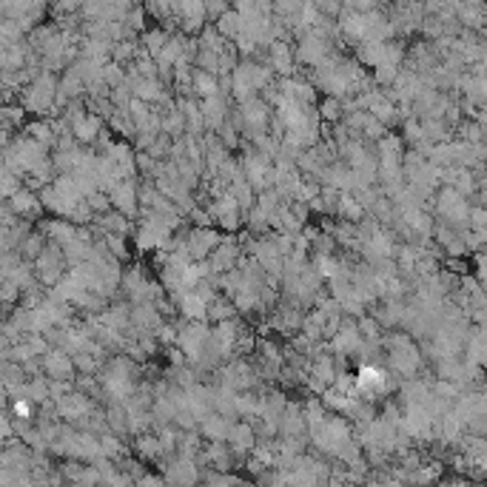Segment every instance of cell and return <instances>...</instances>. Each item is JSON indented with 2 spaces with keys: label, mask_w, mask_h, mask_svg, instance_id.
<instances>
[{
  "label": "cell",
  "mask_w": 487,
  "mask_h": 487,
  "mask_svg": "<svg viewBox=\"0 0 487 487\" xmlns=\"http://www.w3.org/2000/svg\"><path fill=\"white\" fill-rule=\"evenodd\" d=\"M197 473H194V464L191 462H177V467L168 473V481H194Z\"/></svg>",
  "instance_id": "15"
},
{
  "label": "cell",
  "mask_w": 487,
  "mask_h": 487,
  "mask_svg": "<svg viewBox=\"0 0 487 487\" xmlns=\"http://www.w3.org/2000/svg\"><path fill=\"white\" fill-rule=\"evenodd\" d=\"M322 114H325V117H339V114H342V100H336V97L325 100V106H322Z\"/></svg>",
  "instance_id": "16"
},
{
  "label": "cell",
  "mask_w": 487,
  "mask_h": 487,
  "mask_svg": "<svg viewBox=\"0 0 487 487\" xmlns=\"http://www.w3.org/2000/svg\"><path fill=\"white\" fill-rule=\"evenodd\" d=\"M191 89H194L199 97H211V94H217V78H214V72H205V68H197Z\"/></svg>",
  "instance_id": "5"
},
{
  "label": "cell",
  "mask_w": 487,
  "mask_h": 487,
  "mask_svg": "<svg viewBox=\"0 0 487 487\" xmlns=\"http://www.w3.org/2000/svg\"><path fill=\"white\" fill-rule=\"evenodd\" d=\"M32 134L37 137V143H43V146H46V143H51V128H49V125H43V123H40V125H32Z\"/></svg>",
  "instance_id": "17"
},
{
  "label": "cell",
  "mask_w": 487,
  "mask_h": 487,
  "mask_svg": "<svg viewBox=\"0 0 487 487\" xmlns=\"http://www.w3.org/2000/svg\"><path fill=\"white\" fill-rule=\"evenodd\" d=\"M199 109H202V114H205V123H211V125H217V123L223 120V114H226V106H223V100H220L217 94L202 97Z\"/></svg>",
  "instance_id": "7"
},
{
  "label": "cell",
  "mask_w": 487,
  "mask_h": 487,
  "mask_svg": "<svg viewBox=\"0 0 487 487\" xmlns=\"http://www.w3.org/2000/svg\"><path fill=\"white\" fill-rule=\"evenodd\" d=\"M339 214L345 217V220H359L362 217V202L359 199H351V197H342L339 199Z\"/></svg>",
  "instance_id": "14"
},
{
  "label": "cell",
  "mask_w": 487,
  "mask_h": 487,
  "mask_svg": "<svg viewBox=\"0 0 487 487\" xmlns=\"http://www.w3.org/2000/svg\"><path fill=\"white\" fill-rule=\"evenodd\" d=\"M228 439H231V445H234L237 450H248V448H254V433H251V428H248V425L231 428Z\"/></svg>",
  "instance_id": "13"
},
{
  "label": "cell",
  "mask_w": 487,
  "mask_h": 487,
  "mask_svg": "<svg viewBox=\"0 0 487 487\" xmlns=\"http://www.w3.org/2000/svg\"><path fill=\"white\" fill-rule=\"evenodd\" d=\"M217 29H220V35H223V37H231V40H237V35L242 32V15H240L237 9H228V12H223V15L217 18Z\"/></svg>",
  "instance_id": "4"
},
{
  "label": "cell",
  "mask_w": 487,
  "mask_h": 487,
  "mask_svg": "<svg viewBox=\"0 0 487 487\" xmlns=\"http://www.w3.org/2000/svg\"><path fill=\"white\" fill-rule=\"evenodd\" d=\"M100 453H106V456L120 453V442H117V439H111V436H106V439L100 442Z\"/></svg>",
  "instance_id": "18"
},
{
  "label": "cell",
  "mask_w": 487,
  "mask_h": 487,
  "mask_svg": "<svg viewBox=\"0 0 487 487\" xmlns=\"http://www.w3.org/2000/svg\"><path fill=\"white\" fill-rule=\"evenodd\" d=\"M166 43H168V35H166L163 29H152V32H146V37H143V46H146V51H149L152 57H157V54L163 51Z\"/></svg>",
  "instance_id": "12"
},
{
  "label": "cell",
  "mask_w": 487,
  "mask_h": 487,
  "mask_svg": "<svg viewBox=\"0 0 487 487\" xmlns=\"http://www.w3.org/2000/svg\"><path fill=\"white\" fill-rule=\"evenodd\" d=\"M245 166H248V180H251L254 185H262V180H265V174H268V160H265L262 154H251V157L245 160Z\"/></svg>",
  "instance_id": "8"
},
{
  "label": "cell",
  "mask_w": 487,
  "mask_h": 487,
  "mask_svg": "<svg viewBox=\"0 0 487 487\" xmlns=\"http://www.w3.org/2000/svg\"><path fill=\"white\" fill-rule=\"evenodd\" d=\"M29 413H32L29 402H26V399H18V402H15V416H20V419H29Z\"/></svg>",
  "instance_id": "19"
},
{
  "label": "cell",
  "mask_w": 487,
  "mask_h": 487,
  "mask_svg": "<svg viewBox=\"0 0 487 487\" xmlns=\"http://www.w3.org/2000/svg\"><path fill=\"white\" fill-rule=\"evenodd\" d=\"M234 259H237V248L231 245H226V242H220L217 245V254H214V259H211V268L214 271H226V268H231L234 265Z\"/></svg>",
  "instance_id": "11"
},
{
  "label": "cell",
  "mask_w": 487,
  "mask_h": 487,
  "mask_svg": "<svg viewBox=\"0 0 487 487\" xmlns=\"http://www.w3.org/2000/svg\"><path fill=\"white\" fill-rule=\"evenodd\" d=\"M291 63H294L291 49H288L283 40H273V43H271V66H273V72L288 75V72H291Z\"/></svg>",
  "instance_id": "2"
},
{
  "label": "cell",
  "mask_w": 487,
  "mask_h": 487,
  "mask_svg": "<svg viewBox=\"0 0 487 487\" xmlns=\"http://www.w3.org/2000/svg\"><path fill=\"white\" fill-rule=\"evenodd\" d=\"M46 374L51 376H68L72 374V362L63 354H46Z\"/></svg>",
  "instance_id": "10"
},
{
  "label": "cell",
  "mask_w": 487,
  "mask_h": 487,
  "mask_svg": "<svg viewBox=\"0 0 487 487\" xmlns=\"http://www.w3.org/2000/svg\"><path fill=\"white\" fill-rule=\"evenodd\" d=\"M202 433H205L208 439H214V442L228 439V433H231L228 419H220V416H211V419H205V422H202Z\"/></svg>",
  "instance_id": "6"
},
{
  "label": "cell",
  "mask_w": 487,
  "mask_h": 487,
  "mask_svg": "<svg viewBox=\"0 0 487 487\" xmlns=\"http://www.w3.org/2000/svg\"><path fill=\"white\" fill-rule=\"evenodd\" d=\"M137 197H140V194H137V191L131 188V183H117V185L111 188V202L120 208V211H125V214L134 211Z\"/></svg>",
  "instance_id": "1"
},
{
  "label": "cell",
  "mask_w": 487,
  "mask_h": 487,
  "mask_svg": "<svg viewBox=\"0 0 487 487\" xmlns=\"http://www.w3.org/2000/svg\"><path fill=\"white\" fill-rule=\"evenodd\" d=\"M12 208H15V211H20V214H29L32 217V214H37V199L29 191L20 188V191L12 194Z\"/></svg>",
  "instance_id": "9"
},
{
  "label": "cell",
  "mask_w": 487,
  "mask_h": 487,
  "mask_svg": "<svg viewBox=\"0 0 487 487\" xmlns=\"http://www.w3.org/2000/svg\"><path fill=\"white\" fill-rule=\"evenodd\" d=\"M72 131H75V137H78L80 143H92L94 137H97V131H100V117L83 114L78 123H72Z\"/></svg>",
  "instance_id": "3"
}]
</instances>
